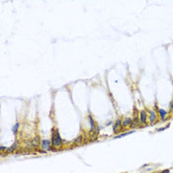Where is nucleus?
<instances>
[{"label": "nucleus", "instance_id": "1", "mask_svg": "<svg viewBox=\"0 0 173 173\" xmlns=\"http://www.w3.org/2000/svg\"><path fill=\"white\" fill-rule=\"evenodd\" d=\"M62 144V139L59 134V131H55V133L53 135V145L54 146H60Z\"/></svg>", "mask_w": 173, "mask_h": 173}, {"label": "nucleus", "instance_id": "7", "mask_svg": "<svg viewBox=\"0 0 173 173\" xmlns=\"http://www.w3.org/2000/svg\"><path fill=\"white\" fill-rule=\"evenodd\" d=\"M155 120H156V114L153 111H149V121L153 123Z\"/></svg>", "mask_w": 173, "mask_h": 173}, {"label": "nucleus", "instance_id": "3", "mask_svg": "<svg viewBox=\"0 0 173 173\" xmlns=\"http://www.w3.org/2000/svg\"><path fill=\"white\" fill-rule=\"evenodd\" d=\"M121 127H122V121L119 119V120H117V122L115 123V125H114V127H113V131H114V133L116 134L118 131H120Z\"/></svg>", "mask_w": 173, "mask_h": 173}, {"label": "nucleus", "instance_id": "4", "mask_svg": "<svg viewBox=\"0 0 173 173\" xmlns=\"http://www.w3.org/2000/svg\"><path fill=\"white\" fill-rule=\"evenodd\" d=\"M131 122H133V120H131V118H127L123 121V124H122V127H129L131 125Z\"/></svg>", "mask_w": 173, "mask_h": 173}, {"label": "nucleus", "instance_id": "14", "mask_svg": "<svg viewBox=\"0 0 173 173\" xmlns=\"http://www.w3.org/2000/svg\"><path fill=\"white\" fill-rule=\"evenodd\" d=\"M170 111L173 112V100H172V102H171V104H170Z\"/></svg>", "mask_w": 173, "mask_h": 173}, {"label": "nucleus", "instance_id": "13", "mask_svg": "<svg viewBox=\"0 0 173 173\" xmlns=\"http://www.w3.org/2000/svg\"><path fill=\"white\" fill-rule=\"evenodd\" d=\"M17 128H18V124H16L15 127L13 128V131H14V134H16V131H17Z\"/></svg>", "mask_w": 173, "mask_h": 173}, {"label": "nucleus", "instance_id": "15", "mask_svg": "<svg viewBox=\"0 0 173 173\" xmlns=\"http://www.w3.org/2000/svg\"><path fill=\"white\" fill-rule=\"evenodd\" d=\"M169 172H170V170H169V169H166V170H163L161 173H169Z\"/></svg>", "mask_w": 173, "mask_h": 173}, {"label": "nucleus", "instance_id": "8", "mask_svg": "<svg viewBox=\"0 0 173 173\" xmlns=\"http://www.w3.org/2000/svg\"><path fill=\"white\" fill-rule=\"evenodd\" d=\"M32 144L34 146H39V144H40V137L39 136H36V137L33 139Z\"/></svg>", "mask_w": 173, "mask_h": 173}, {"label": "nucleus", "instance_id": "11", "mask_svg": "<svg viewBox=\"0 0 173 173\" xmlns=\"http://www.w3.org/2000/svg\"><path fill=\"white\" fill-rule=\"evenodd\" d=\"M158 111H159V114H160L161 120H164V119H165V116H166V112L164 111V110H162V109H160V110H158Z\"/></svg>", "mask_w": 173, "mask_h": 173}, {"label": "nucleus", "instance_id": "12", "mask_svg": "<svg viewBox=\"0 0 173 173\" xmlns=\"http://www.w3.org/2000/svg\"><path fill=\"white\" fill-rule=\"evenodd\" d=\"M16 145H17V143H14L11 147H9L8 148V152H12V151H14V149L16 148Z\"/></svg>", "mask_w": 173, "mask_h": 173}, {"label": "nucleus", "instance_id": "9", "mask_svg": "<svg viewBox=\"0 0 173 173\" xmlns=\"http://www.w3.org/2000/svg\"><path fill=\"white\" fill-rule=\"evenodd\" d=\"M135 133V131H128V133H124L122 135H119V136H116L115 137V138H120V137H125V136H128V135H131V134H134Z\"/></svg>", "mask_w": 173, "mask_h": 173}, {"label": "nucleus", "instance_id": "6", "mask_svg": "<svg viewBox=\"0 0 173 173\" xmlns=\"http://www.w3.org/2000/svg\"><path fill=\"white\" fill-rule=\"evenodd\" d=\"M82 142H83V137H82L81 135H79L75 139H74V144H76V145H78V144H81L82 143Z\"/></svg>", "mask_w": 173, "mask_h": 173}, {"label": "nucleus", "instance_id": "16", "mask_svg": "<svg viewBox=\"0 0 173 173\" xmlns=\"http://www.w3.org/2000/svg\"><path fill=\"white\" fill-rule=\"evenodd\" d=\"M5 149H6V148H5L4 146H1V150H2V151H3V150H5Z\"/></svg>", "mask_w": 173, "mask_h": 173}, {"label": "nucleus", "instance_id": "5", "mask_svg": "<svg viewBox=\"0 0 173 173\" xmlns=\"http://www.w3.org/2000/svg\"><path fill=\"white\" fill-rule=\"evenodd\" d=\"M139 123H141V122H139V119H138L137 117H135L134 120H133V122H131V126L133 127V128H137V127L139 126Z\"/></svg>", "mask_w": 173, "mask_h": 173}, {"label": "nucleus", "instance_id": "10", "mask_svg": "<svg viewBox=\"0 0 173 173\" xmlns=\"http://www.w3.org/2000/svg\"><path fill=\"white\" fill-rule=\"evenodd\" d=\"M43 148L44 149H49V142L48 141H43Z\"/></svg>", "mask_w": 173, "mask_h": 173}, {"label": "nucleus", "instance_id": "2", "mask_svg": "<svg viewBox=\"0 0 173 173\" xmlns=\"http://www.w3.org/2000/svg\"><path fill=\"white\" fill-rule=\"evenodd\" d=\"M139 122L142 124H143V125L146 124V113L143 110L141 111V113H139Z\"/></svg>", "mask_w": 173, "mask_h": 173}]
</instances>
